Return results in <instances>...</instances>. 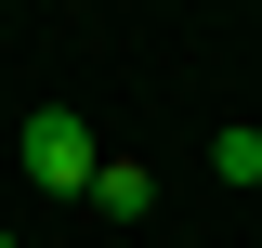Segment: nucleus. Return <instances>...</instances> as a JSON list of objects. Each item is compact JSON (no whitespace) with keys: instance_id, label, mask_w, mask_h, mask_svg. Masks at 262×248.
<instances>
[{"instance_id":"1","label":"nucleus","mask_w":262,"mask_h":248,"mask_svg":"<svg viewBox=\"0 0 262 248\" xmlns=\"http://www.w3.org/2000/svg\"><path fill=\"white\" fill-rule=\"evenodd\" d=\"M13 157H27L39 196H92V170H105V144H92V118H79V105H39V118L13 131Z\"/></svg>"},{"instance_id":"2","label":"nucleus","mask_w":262,"mask_h":248,"mask_svg":"<svg viewBox=\"0 0 262 248\" xmlns=\"http://www.w3.org/2000/svg\"><path fill=\"white\" fill-rule=\"evenodd\" d=\"M92 209L105 222H144V209H158V170H144V157H105V170H92Z\"/></svg>"},{"instance_id":"3","label":"nucleus","mask_w":262,"mask_h":248,"mask_svg":"<svg viewBox=\"0 0 262 248\" xmlns=\"http://www.w3.org/2000/svg\"><path fill=\"white\" fill-rule=\"evenodd\" d=\"M210 170L249 196V183H262V131H249V118H236V131H210Z\"/></svg>"},{"instance_id":"4","label":"nucleus","mask_w":262,"mask_h":248,"mask_svg":"<svg viewBox=\"0 0 262 248\" xmlns=\"http://www.w3.org/2000/svg\"><path fill=\"white\" fill-rule=\"evenodd\" d=\"M0 248H13V235H0Z\"/></svg>"},{"instance_id":"5","label":"nucleus","mask_w":262,"mask_h":248,"mask_svg":"<svg viewBox=\"0 0 262 248\" xmlns=\"http://www.w3.org/2000/svg\"><path fill=\"white\" fill-rule=\"evenodd\" d=\"M249 196H262V183H249Z\"/></svg>"}]
</instances>
